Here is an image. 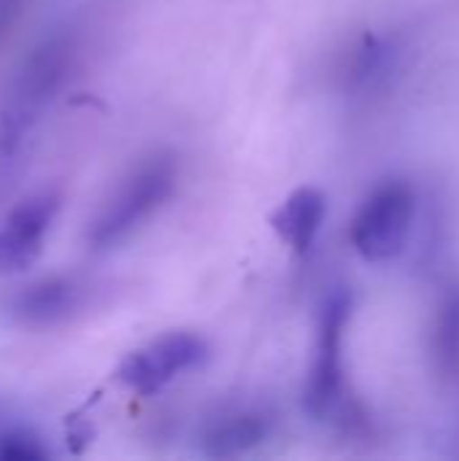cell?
Listing matches in <instances>:
<instances>
[{
    "instance_id": "obj_10",
    "label": "cell",
    "mask_w": 459,
    "mask_h": 461,
    "mask_svg": "<svg viewBox=\"0 0 459 461\" xmlns=\"http://www.w3.org/2000/svg\"><path fill=\"white\" fill-rule=\"evenodd\" d=\"M430 354L441 378L459 375V286H452L438 300L430 332Z\"/></svg>"
},
{
    "instance_id": "obj_12",
    "label": "cell",
    "mask_w": 459,
    "mask_h": 461,
    "mask_svg": "<svg viewBox=\"0 0 459 461\" xmlns=\"http://www.w3.org/2000/svg\"><path fill=\"white\" fill-rule=\"evenodd\" d=\"M27 0H0V41L8 35V30L16 24V19L22 16Z\"/></svg>"
},
{
    "instance_id": "obj_5",
    "label": "cell",
    "mask_w": 459,
    "mask_h": 461,
    "mask_svg": "<svg viewBox=\"0 0 459 461\" xmlns=\"http://www.w3.org/2000/svg\"><path fill=\"white\" fill-rule=\"evenodd\" d=\"M206 357H208V346L200 335L168 332L127 354L116 370V378L130 392L149 397L165 389L179 375L203 365Z\"/></svg>"
},
{
    "instance_id": "obj_4",
    "label": "cell",
    "mask_w": 459,
    "mask_h": 461,
    "mask_svg": "<svg viewBox=\"0 0 459 461\" xmlns=\"http://www.w3.org/2000/svg\"><path fill=\"white\" fill-rule=\"evenodd\" d=\"M352 316V297L333 292L319 311L314 362L303 389V408L314 419H327L344 405V335Z\"/></svg>"
},
{
    "instance_id": "obj_6",
    "label": "cell",
    "mask_w": 459,
    "mask_h": 461,
    "mask_svg": "<svg viewBox=\"0 0 459 461\" xmlns=\"http://www.w3.org/2000/svg\"><path fill=\"white\" fill-rule=\"evenodd\" d=\"M60 213V194L38 192L14 205L0 221V276H16L35 265Z\"/></svg>"
},
{
    "instance_id": "obj_8",
    "label": "cell",
    "mask_w": 459,
    "mask_h": 461,
    "mask_svg": "<svg viewBox=\"0 0 459 461\" xmlns=\"http://www.w3.org/2000/svg\"><path fill=\"white\" fill-rule=\"evenodd\" d=\"M325 213H327L325 194L314 186H303V189H295L273 211L271 227L295 254H308V249L314 246L322 230Z\"/></svg>"
},
{
    "instance_id": "obj_9",
    "label": "cell",
    "mask_w": 459,
    "mask_h": 461,
    "mask_svg": "<svg viewBox=\"0 0 459 461\" xmlns=\"http://www.w3.org/2000/svg\"><path fill=\"white\" fill-rule=\"evenodd\" d=\"M271 432V421L262 413L243 411V413H230L216 419L214 424L206 427L200 446L206 456L214 459H233L241 454H249L260 443H265Z\"/></svg>"
},
{
    "instance_id": "obj_11",
    "label": "cell",
    "mask_w": 459,
    "mask_h": 461,
    "mask_svg": "<svg viewBox=\"0 0 459 461\" xmlns=\"http://www.w3.org/2000/svg\"><path fill=\"white\" fill-rule=\"evenodd\" d=\"M49 459L43 438L0 408V461Z\"/></svg>"
},
{
    "instance_id": "obj_3",
    "label": "cell",
    "mask_w": 459,
    "mask_h": 461,
    "mask_svg": "<svg viewBox=\"0 0 459 461\" xmlns=\"http://www.w3.org/2000/svg\"><path fill=\"white\" fill-rule=\"evenodd\" d=\"M417 197L403 181L376 186L352 221V246L368 262H390L403 254L414 230Z\"/></svg>"
},
{
    "instance_id": "obj_1",
    "label": "cell",
    "mask_w": 459,
    "mask_h": 461,
    "mask_svg": "<svg viewBox=\"0 0 459 461\" xmlns=\"http://www.w3.org/2000/svg\"><path fill=\"white\" fill-rule=\"evenodd\" d=\"M73 62L76 43L70 35H51L22 59L0 103V157L19 151L46 108L68 84Z\"/></svg>"
},
{
    "instance_id": "obj_7",
    "label": "cell",
    "mask_w": 459,
    "mask_h": 461,
    "mask_svg": "<svg viewBox=\"0 0 459 461\" xmlns=\"http://www.w3.org/2000/svg\"><path fill=\"white\" fill-rule=\"evenodd\" d=\"M84 303V286L70 276H49L22 289L11 311L27 327H54L70 319Z\"/></svg>"
},
{
    "instance_id": "obj_2",
    "label": "cell",
    "mask_w": 459,
    "mask_h": 461,
    "mask_svg": "<svg viewBox=\"0 0 459 461\" xmlns=\"http://www.w3.org/2000/svg\"><path fill=\"white\" fill-rule=\"evenodd\" d=\"M179 167L173 157L154 154L138 162L106 197L87 230L92 251H111L135 235L173 194Z\"/></svg>"
}]
</instances>
